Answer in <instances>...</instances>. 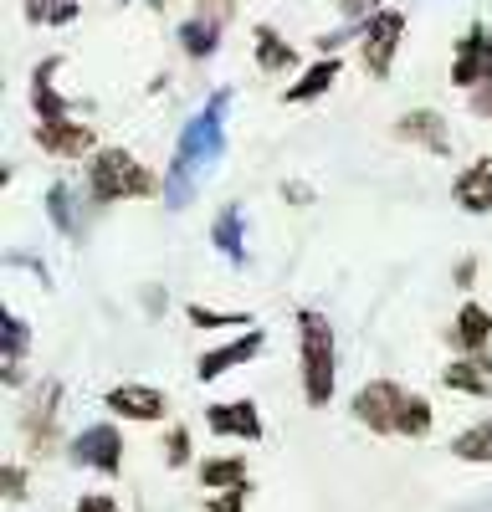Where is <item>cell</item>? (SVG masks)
Listing matches in <instances>:
<instances>
[{
	"label": "cell",
	"mask_w": 492,
	"mask_h": 512,
	"mask_svg": "<svg viewBox=\"0 0 492 512\" xmlns=\"http://www.w3.org/2000/svg\"><path fill=\"white\" fill-rule=\"evenodd\" d=\"M82 190H88V205L108 210V205H129V200H164V175L123 144H103L88 169H82Z\"/></svg>",
	"instance_id": "6da1fadb"
},
{
	"label": "cell",
	"mask_w": 492,
	"mask_h": 512,
	"mask_svg": "<svg viewBox=\"0 0 492 512\" xmlns=\"http://www.w3.org/2000/svg\"><path fill=\"white\" fill-rule=\"evenodd\" d=\"M298 379H303V405L328 410L339 395V338L334 323L318 308H298Z\"/></svg>",
	"instance_id": "7a4b0ae2"
},
{
	"label": "cell",
	"mask_w": 492,
	"mask_h": 512,
	"mask_svg": "<svg viewBox=\"0 0 492 512\" xmlns=\"http://www.w3.org/2000/svg\"><path fill=\"white\" fill-rule=\"evenodd\" d=\"M231 103H236V88H216L211 98H205V103L185 118V128H180L175 164L190 169L195 180H200L211 164L226 159V113H231Z\"/></svg>",
	"instance_id": "3957f363"
},
{
	"label": "cell",
	"mask_w": 492,
	"mask_h": 512,
	"mask_svg": "<svg viewBox=\"0 0 492 512\" xmlns=\"http://www.w3.org/2000/svg\"><path fill=\"white\" fill-rule=\"evenodd\" d=\"M62 405H67L62 379H41L31 390V405L21 410V441L36 461L67 451V441H72V436H62Z\"/></svg>",
	"instance_id": "277c9868"
},
{
	"label": "cell",
	"mask_w": 492,
	"mask_h": 512,
	"mask_svg": "<svg viewBox=\"0 0 492 512\" xmlns=\"http://www.w3.org/2000/svg\"><path fill=\"white\" fill-rule=\"evenodd\" d=\"M236 11H241V0H195V11H190V16L180 21V31H175L180 52H185L190 62H211V57L221 52V41H226Z\"/></svg>",
	"instance_id": "5b68a950"
},
{
	"label": "cell",
	"mask_w": 492,
	"mask_h": 512,
	"mask_svg": "<svg viewBox=\"0 0 492 512\" xmlns=\"http://www.w3.org/2000/svg\"><path fill=\"white\" fill-rule=\"evenodd\" d=\"M405 31H410V16H405L400 6H385L375 21H364V26H359V67H364V77L385 82V77L395 72Z\"/></svg>",
	"instance_id": "8992f818"
},
{
	"label": "cell",
	"mask_w": 492,
	"mask_h": 512,
	"mask_svg": "<svg viewBox=\"0 0 492 512\" xmlns=\"http://www.w3.org/2000/svg\"><path fill=\"white\" fill-rule=\"evenodd\" d=\"M405 384L400 379H369L354 390L349 415L364 425L369 436H400V410H405Z\"/></svg>",
	"instance_id": "52a82bcc"
},
{
	"label": "cell",
	"mask_w": 492,
	"mask_h": 512,
	"mask_svg": "<svg viewBox=\"0 0 492 512\" xmlns=\"http://www.w3.org/2000/svg\"><path fill=\"white\" fill-rule=\"evenodd\" d=\"M67 461L82 466V472H98V477H118L123 472V431L118 420H93L67 441Z\"/></svg>",
	"instance_id": "ba28073f"
},
{
	"label": "cell",
	"mask_w": 492,
	"mask_h": 512,
	"mask_svg": "<svg viewBox=\"0 0 492 512\" xmlns=\"http://www.w3.org/2000/svg\"><path fill=\"white\" fill-rule=\"evenodd\" d=\"M451 88L462 93H477L492 82V26L487 21H472L457 41H451Z\"/></svg>",
	"instance_id": "9c48e42d"
},
{
	"label": "cell",
	"mask_w": 492,
	"mask_h": 512,
	"mask_svg": "<svg viewBox=\"0 0 492 512\" xmlns=\"http://www.w3.org/2000/svg\"><path fill=\"white\" fill-rule=\"evenodd\" d=\"M262 354H267V328H246L241 338H226V344L205 349V354L195 359V384H216V379L236 374L241 364H252V359H262Z\"/></svg>",
	"instance_id": "30bf717a"
},
{
	"label": "cell",
	"mask_w": 492,
	"mask_h": 512,
	"mask_svg": "<svg viewBox=\"0 0 492 512\" xmlns=\"http://www.w3.org/2000/svg\"><path fill=\"white\" fill-rule=\"evenodd\" d=\"M31 144L47 154V159H93L98 144V128L82 123V118H62V123H31Z\"/></svg>",
	"instance_id": "8fae6325"
},
{
	"label": "cell",
	"mask_w": 492,
	"mask_h": 512,
	"mask_svg": "<svg viewBox=\"0 0 492 512\" xmlns=\"http://www.w3.org/2000/svg\"><path fill=\"white\" fill-rule=\"evenodd\" d=\"M103 405H108L113 420H129V425H159L164 415H170V395L154 390V384H144V379L113 384V390L103 395Z\"/></svg>",
	"instance_id": "7c38bea8"
},
{
	"label": "cell",
	"mask_w": 492,
	"mask_h": 512,
	"mask_svg": "<svg viewBox=\"0 0 492 512\" xmlns=\"http://www.w3.org/2000/svg\"><path fill=\"white\" fill-rule=\"evenodd\" d=\"M205 431L221 436V441H262L267 436V420H262V405L257 400H216V405H205Z\"/></svg>",
	"instance_id": "4fadbf2b"
},
{
	"label": "cell",
	"mask_w": 492,
	"mask_h": 512,
	"mask_svg": "<svg viewBox=\"0 0 492 512\" xmlns=\"http://www.w3.org/2000/svg\"><path fill=\"white\" fill-rule=\"evenodd\" d=\"M441 344L457 354V359H467V354H487V349H492V308L482 303V297H467V303L457 308V318L446 323Z\"/></svg>",
	"instance_id": "5bb4252c"
},
{
	"label": "cell",
	"mask_w": 492,
	"mask_h": 512,
	"mask_svg": "<svg viewBox=\"0 0 492 512\" xmlns=\"http://www.w3.org/2000/svg\"><path fill=\"white\" fill-rule=\"evenodd\" d=\"M57 72H62V57H41V62L31 67L26 103H31V118H36V123H62V118H72V98L57 88Z\"/></svg>",
	"instance_id": "9a60e30c"
},
{
	"label": "cell",
	"mask_w": 492,
	"mask_h": 512,
	"mask_svg": "<svg viewBox=\"0 0 492 512\" xmlns=\"http://www.w3.org/2000/svg\"><path fill=\"white\" fill-rule=\"evenodd\" d=\"M395 139L410 144V149H426V154H436V159L451 154V128H446V113H436V108H410V113H400V118H395Z\"/></svg>",
	"instance_id": "2e32d148"
},
{
	"label": "cell",
	"mask_w": 492,
	"mask_h": 512,
	"mask_svg": "<svg viewBox=\"0 0 492 512\" xmlns=\"http://www.w3.org/2000/svg\"><path fill=\"white\" fill-rule=\"evenodd\" d=\"M451 200H457V210H467V216H492V154H482V159L457 169Z\"/></svg>",
	"instance_id": "e0dca14e"
},
{
	"label": "cell",
	"mask_w": 492,
	"mask_h": 512,
	"mask_svg": "<svg viewBox=\"0 0 492 512\" xmlns=\"http://www.w3.org/2000/svg\"><path fill=\"white\" fill-rule=\"evenodd\" d=\"M441 384L451 395H467V400H492V349L487 354H467V359H451L441 369Z\"/></svg>",
	"instance_id": "ac0fdd59"
},
{
	"label": "cell",
	"mask_w": 492,
	"mask_h": 512,
	"mask_svg": "<svg viewBox=\"0 0 492 512\" xmlns=\"http://www.w3.org/2000/svg\"><path fill=\"white\" fill-rule=\"evenodd\" d=\"M252 62L262 77H282V72H293L298 67V47L287 41L272 21H257L252 26Z\"/></svg>",
	"instance_id": "d6986e66"
},
{
	"label": "cell",
	"mask_w": 492,
	"mask_h": 512,
	"mask_svg": "<svg viewBox=\"0 0 492 512\" xmlns=\"http://www.w3.org/2000/svg\"><path fill=\"white\" fill-rule=\"evenodd\" d=\"M47 221L62 241H82L88 236V221H82V195L72 190V180H52L47 185Z\"/></svg>",
	"instance_id": "ffe728a7"
},
{
	"label": "cell",
	"mask_w": 492,
	"mask_h": 512,
	"mask_svg": "<svg viewBox=\"0 0 492 512\" xmlns=\"http://www.w3.org/2000/svg\"><path fill=\"white\" fill-rule=\"evenodd\" d=\"M195 482L200 492H231V487H252V466H246V456H200L195 461Z\"/></svg>",
	"instance_id": "44dd1931"
},
{
	"label": "cell",
	"mask_w": 492,
	"mask_h": 512,
	"mask_svg": "<svg viewBox=\"0 0 492 512\" xmlns=\"http://www.w3.org/2000/svg\"><path fill=\"white\" fill-rule=\"evenodd\" d=\"M344 77V62L339 57H318V62H308L303 72H298V82L282 93V103H293V108H303V103H318L323 93H334V82Z\"/></svg>",
	"instance_id": "7402d4cb"
},
{
	"label": "cell",
	"mask_w": 492,
	"mask_h": 512,
	"mask_svg": "<svg viewBox=\"0 0 492 512\" xmlns=\"http://www.w3.org/2000/svg\"><path fill=\"white\" fill-rule=\"evenodd\" d=\"M211 246L226 256V262L246 267V210L241 205H221L211 221Z\"/></svg>",
	"instance_id": "603a6c76"
},
{
	"label": "cell",
	"mask_w": 492,
	"mask_h": 512,
	"mask_svg": "<svg viewBox=\"0 0 492 512\" xmlns=\"http://www.w3.org/2000/svg\"><path fill=\"white\" fill-rule=\"evenodd\" d=\"M451 461H462V466H487L492 461V420L487 415L451 436Z\"/></svg>",
	"instance_id": "cb8c5ba5"
},
{
	"label": "cell",
	"mask_w": 492,
	"mask_h": 512,
	"mask_svg": "<svg viewBox=\"0 0 492 512\" xmlns=\"http://www.w3.org/2000/svg\"><path fill=\"white\" fill-rule=\"evenodd\" d=\"M185 318H190V328H200V333H236V328L246 333V328H257V323H252V313H241V308H236V313H226V308L190 303V308H185Z\"/></svg>",
	"instance_id": "d4e9b609"
},
{
	"label": "cell",
	"mask_w": 492,
	"mask_h": 512,
	"mask_svg": "<svg viewBox=\"0 0 492 512\" xmlns=\"http://www.w3.org/2000/svg\"><path fill=\"white\" fill-rule=\"evenodd\" d=\"M431 425H436V405H431V395L410 390V395H405V410H400V441H426V436H431Z\"/></svg>",
	"instance_id": "484cf974"
},
{
	"label": "cell",
	"mask_w": 492,
	"mask_h": 512,
	"mask_svg": "<svg viewBox=\"0 0 492 512\" xmlns=\"http://www.w3.org/2000/svg\"><path fill=\"white\" fill-rule=\"evenodd\" d=\"M0 354H6V364H26L31 354V323L21 313H0Z\"/></svg>",
	"instance_id": "4316f807"
},
{
	"label": "cell",
	"mask_w": 492,
	"mask_h": 512,
	"mask_svg": "<svg viewBox=\"0 0 492 512\" xmlns=\"http://www.w3.org/2000/svg\"><path fill=\"white\" fill-rule=\"evenodd\" d=\"M195 195H200V180L170 159V169H164V210H190Z\"/></svg>",
	"instance_id": "83f0119b"
},
{
	"label": "cell",
	"mask_w": 492,
	"mask_h": 512,
	"mask_svg": "<svg viewBox=\"0 0 492 512\" xmlns=\"http://www.w3.org/2000/svg\"><path fill=\"white\" fill-rule=\"evenodd\" d=\"M82 16L77 0H26V21L31 26H72Z\"/></svg>",
	"instance_id": "f1b7e54d"
},
{
	"label": "cell",
	"mask_w": 492,
	"mask_h": 512,
	"mask_svg": "<svg viewBox=\"0 0 492 512\" xmlns=\"http://www.w3.org/2000/svg\"><path fill=\"white\" fill-rule=\"evenodd\" d=\"M164 466H170V472L195 466V436H190V425H164Z\"/></svg>",
	"instance_id": "f546056e"
},
{
	"label": "cell",
	"mask_w": 492,
	"mask_h": 512,
	"mask_svg": "<svg viewBox=\"0 0 492 512\" xmlns=\"http://www.w3.org/2000/svg\"><path fill=\"white\" fill-rule=\"evenodd\" d=\"M0 492H6V507L31 502V472H26V461H0Z\"/></svg>",
	"instance_id": "4dcf8cb0"
},
{
	"label": "cell",
	"mask_w": 492,
	"mask_h": 512,
	"mask_svg": "<svg viewBox=\"0 0 492 512\" xmlns=\"http://www.w3.org/2000/svg\"><path fill=\"white\" fill-rule=\"evenodd\" d=\"M334 11L344 16V26H364L385 11V0H334Z\"/></svg>",
	"instance_id": "1f68e13d"
},
{
	"label": "cell",
	"mask_w": 492,
	"mask_h": 512,
	"mask_svg": "<svg viewBox=\"0 0 492 512\" xmlns=\"http://www.w3.org/2000/svg\"><path fill=\"white\" fill-rule=\"evenodd\" d=\"M349 41L359 47V26H339V31H323V36H313V52H318V57H334L339 47H349Z\"/></svg>",
	"instance_id": "d6a6232c"
},
{
	"label": "cell",
	"mask_w": 492,
	"mask_h": 512,
	"mask_svg": "<svg viewBox=\"0 0 492 512\" xmlns=\"http://www.w3.org/2000/svg\"><path fill=\"white\" fill-rule=\"evenodd\" d=\"M246 497H252V487H231V492H211L200 507L205 512H246Z\"/></svg>",
	"instance_id": "836d02e7"
},
{
	"label": "cell",
	"mask_w": 492,
	"mask_h": 512,
	"mask_svg": "<svg viewBox=\"0 0 492 512\" xmlns=\"http://www.w3.org/2000/svg\"><path fill=\"white\" fill-rule=\"evenodd\" d=\"M72 512H123V502H118L113 492H82V497L72 502Z\"/></svg>",
	"instance_id": "e575fe53"
},
{
	"label": "cell",
	"mask_w": 492,
	"mask_h": 512,
	"mask_svg": "<svg viewBox=\"0 0 492 512\" xmlns=\"http://www.w3.org/2000/svg\"><path fill=\"white\" fill-rule=\"evenodd\" d=\"M6 262H11V267H31V277H36V282H47V287H52V272L41 267V256H36V251H21V246H11V251H6Z\"/></svg>",
	"instance_id": "d590c367"
},
{
	"label": "cell",
	"mask_w": 492,
	"mask_h": 512,
	"mask_svg": "<svg viewBox=\"0 0 492 512\" xmlns=\"http://www.w3.org/2000/svg\"><path fill=\"white\" fill-rule=\"evenodd\" d=\"M477 272H482V256H462V262L451 267V282H457V292H472Z\"/></svg>",
	"instance_id": "8d00e7d4"
},
{
	"label": "cell",
	"mask_w": 492,
	"mask_h": 512,
	"mask_svg": "<svg viewBox=\"0 0 492 512\" xmlns=\"http://www.w3.org/2000/svg\"><path fill=\"white\" fill-rule=\"evenodd\" d=\"M282 200H287V205H313V200H318V190H313V185H303V180H282Z\"/></svg>",
	"instance_id": "74e56055"
},
{
	"label": "cell",
	"mask_w": 492,
	"mask_h": 512,
	"mask_svg": "<svg viewBox=\"0 0 492 512\" xmlns=\"http://www.w3.org/2000/svg\"><path fill=\"white\" fill-rule=\"evenodd\" d=\"M467 108L477 118H492V82H487V88H477V93H467Z\"/></svg>",
	"instance_id": "f35d334b"
},
{
	"label": "cell",
	"mask_w": 492,
	"mask_h": 512,
	"mask_svg": "<svg viewBox=\"0 0 492 512\" xmlns=\"http://www.w3.org/2000/svg\"><path fill=\"white\" fill-rule=\"evenodd\" d=\"M144 303H149V313H164V287H149Z\"/></svg>",
	"instance_id": "ab89813d"
},
{
	"label": "cell",
	"mask_w": 492,
	"mask_h": 512,
	"mask_svg": "<svg viewBox=\"0 0 492 512\" xmlns=\"http://www.w3.org/2000/svg\"><path fill=\"white\" fill-rule=\"evenodd\" d=\"M149 6H154V11H159V6H164V0H149Z\"/></svg>",
	"instance_id": "60d3db41"
}]
</instances>
